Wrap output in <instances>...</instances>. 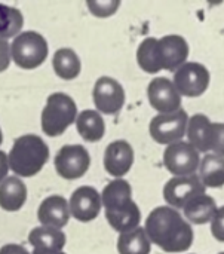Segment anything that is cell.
Segmentation results:
<instances>
[{"label":"cell","instance_id":"obj_1","mask_svg":"<svg viewBox=\"0 0 224 254\" xmlns=\"http://www.w3.org/2000/svg\"><path fill=\"white\" fill-rule=\"evenodd\" d=\"M144 231L152 244L167 253H183L193 244L190 223L172 207H158L146 219Z\"/></svg>","mask_w":224,"mask_h":254},{"label":"cell","instance_id":"obj_2","mask_svg":"<svg viewBox=\"0 0 224 254\" xmlns=\"http://www.w3.org/2000/svg\"><path fill=\"white\" fill-rule=\"evenodd\" d=\"M49 159L48 144L36 134L18 137L7 153L9 170L16 177H33L42 171Z\"/></svg>","mask_w":224,"mask_h":254},{"label":"cell","instance_id":"obj_3","mask_svg":"<svg viewBox=\"0 0 224 254\" xmlns=\"http://www.w3.org/2000/svg\"><path fill=\"white\" fill-rule=\"evenodd\" d=\"M77 106L74 100L64 92H54L48 97L42 110L40 125L48 137H58L76 122Z\"/></svg>","mask_w":224,"mask_h":254},{"label":"cell","instance_id":"obj_4","mask_svg":"<svg viewBox=\"0 0 224 254\" xmlns=\"http://www.w3.org/2000/svg\"><path fill=\"white\" fill-rule=\"evenodd\" d=\"M49 54L46 39L37 31H21L10 45V60L24 70L40 67Z\"/></svg>","mask_w":224,"mask_h":254},{"label":"cell","instance_id":"obj_5","mask_svg":"<svg viewBox=\"0 0 224 254\" xmlns=\"http://www.w3.org/2000/svg\"><path fill=\"white\" fill-rule=\"evenodd\" d=\"M189 116L186 110L180 109L175 113L169 115H158L150 121L149 131L152 138L158 144H174L183 140L187 131Z\"/></svg>","mask_w":224,"mask_h":254},{"label":"cell","instance_id":"obj_6","mask_svg":"<svg viewBox=\"0 0 224 254\" xmlns=\"http://www.w3.org/2000/svg\"><path fill=\"white\" fill-rule=\"evenodd\" d=\"M201 155L189 141H178L167 146L164 152V165L174 177L193 176L199 170Z\"/></svg>","mask_w":224,"mask_h":254},{"label":"cell","instance_id":"obj_7","mask_svg":"<svg viewBox=\"0 0 224 254\" xmlns=\"http://www.w3.org/2000/svg\"><path fill=\"white\" fill-rule=\"evenodd\" d=\"M211 74L201 63H186L174 71L172 83L183 97H201L210 86Z\"/></svg>","mask_w":224,"mask_h":254},{"label":"cell","instance_id":"obj_8","mask_svg":"<svg viewBox=\"0 0 224 254\" xmlns=\"http://www.w3.org/2000/svg\"><path fill=\"white\" fill-rule=\"evenodd\" d=\"M91 165V156L82 144H65L55 156V170L64 180L83 177Z\"/></svg>","mask_w":224,"mask_h":254},{"label":"cell","instance_id":"obj_9","mask_svg":"<svg viewBox=\"0 0 224 254\" xmlns=\"http://www.w3.org/2000/svg\"><path fill=\"white\" fill-rule=\"evenodd\" d=\"M92 100L98 113L116 115L125 104V89L116 79L101 76L94 85Z\"/></svg>","mask_w":224,"mask_h":254},{"label":"cell","instance_id":"obj_10","mask_svg":"<svg viewBox=\"0 0 224 254\" xmlns=\"http://www.w3.org/2000/svg\"><path fill=\"white\" fill-rule=\"evenodd\" d=\"M205 193V186L196 174L186 177H174L164 186L165 201L175 210H183L192 199Z\"/></svg>","mask_w":224,"mask_h":254},{"label":"cell","instance_id":"obj_11","mask_svg":"<svg viewBox=\"0 0 224 254\" xmlns=\"http://www.w3.org/2000/svg\"><path fill=\"white\" fill-rule=\"evenodd\" d=\"M147 95L152 107L159 115L175 113L181 109V95L172 80L167 77H155L147 88Z\"/></svg>","mask_w":224,"mask_h":254},{"label":"cell","instance_id":"obj_12","mask_svg":"<svg viewBox=\"0 0 224 254\" xmlns=\"http://www.w3.org/2000/svg\"><path fill=\"white\" fill-rule=\"evenodd\" d=\"M101 195L92 186L77 188L68 201L70 216L79 222L88 223L98 217L101 211Z\"/></svg>","mask_w":224,"mask_h":254},{"label":"cell","instance_id":"obj_13","mask_svg":"<svg viewBox=\"0 0 224 254\" xmlns=\"http://www.w3.org/2000/svg\"><path fill=\"white\" fill-rule=\"evenodd\" d=\"M189 43L183 36L168 34L158 39V54L162 70L175 71L189 58Z\"/></svg>","mask_w":224,"mask_h":254},{"label":"cell","instance_id":"obj_14","mask_svg":"<svg viewBox=\"0 0 224 254\" xmlns=\"http://www.w3.org/2000/svg\"><path fill=\"white\" fill-rule=\"evenodd\" d=\"M134 165V149L126 140L112 141L104 152V168L114 177L122 179L126 176Z\"/></svg>","mask_w":224,"mask_h":254},{"label":"cell","instance_id":"obj_15","mask_svg":"<svg viewBox=\"0 0 224 254\" xmlns=\"http://www.w3.org/2000/svg\"><path fill=\"white\" fill-rule=\"evenodd\" d=\"M70 208L68 201L64 196L52 195L42 201L39 210H37V219L42 226L45 228H54V229H62L68 220H70Z\"/></svg>","mask_w":224,"mask_h":254},{"label":"cell","instance_id":"obj_16","mask_svg":"<svg viewBox=\"0 0 224 254\" xmlns=\"http://www.w3.org/2000/svg\"><path fill=\"white\" fill-rule=\"evenodd\" d=\"M101 204L104 205L106 213L120 211L129 208L134 202L132 188L125 179H114L103 189Z\"/></svg>","mask_w":224,"mask_h":254},{"label":"cell","instance_id":"obj_17","mask_svg":"<svg viewBox=\"0 0 224 254\" xmlns=\"http://www.w3.org/2000/svg\"><path fill=\"white\" fill-rule=\"evenodd\" d=\"M27 201V186L16 177H6L0 183V208L9 213L18 211Z\"/></svg>","mask_w":224,"mask_h":254},{"label":"cell","instance_id":"obj_18","mask_svg":"<svg viewBox=\"0 0 224 254\" xmlns=\"http://www.w3.org/2000/svg\"><path fill=\"white\" fill-rule=\"evenodd\" d=\"M211 125L213 122L210 121V118L202 113H196L192 118H189L186 135L189 138V143L198 152H204V153L210 152Z\"/></svg>","mask_w":224,"mask_h":254},{"label":"cell","instance_id":"obj_19","mask_svg":"<svg viewBox=\"0 0 224 254\" xmlns=\"http://www.w3.org/2000/svg\"><path fill=\"white\" fill-rule=\"evenodd\" d=\"M76 128L79 135L88 143H97L104 137L106 124L97 110H83L76 118Z\"/></svg>","mask_w":224,"mask_h":254},{"label":"cell","instance_id":"obj_20","mask_svg":"<svg viewBox=\"0 0 224 254\" xmlns=\"http://www.w3.org/2000/svg\"><path fill=\"white\" fill-rule=\"evenodd\" d=\"M184 217L193 223V225H207L211 223L216 213H217V205L213 196L204 193L192 199L184 208H183Z\"/></svg>","mask_w":224,"mask_h":254},{"label":"cell","instance_id":"obj_21","mask_svg":"<svg viewBox=\"0 0 224 254\" xmlns=\"http://www.w3.org/2000/svg\"><path fill=\"white\" fill-rule=\"evenodd\" d=\"M28 243L34 250L45 252H62L65 246V234L59 229L39 226L31 229L28 235Z\"/></svg>","mask_w":224,"mask_h":254},{"label":"cell","instance_id":"obj_22","mask_svg":"<svg viewBox=\"0 0 224 254\" xmlns=\"http://www.w3.org/2000/svg\"><path fill=\"white\" fill-rule=\"evenodd\" d=\"M52 67L55 74L64 80H73L82 71L80 58L71 48H59L54 54Z\"/></svg>","mask_w":224,"mask_h":254},{"label":"cell","instance_id":"obj_23","mask_svg":"<svg viewBox=\"0 0 224 254\" xmlns=\"http://www.w3.org/2000/svg\"><path fill=\"white\" fill-rule=\"evenodd\" d=\"M199 180L205 188H223L224 186V158L207 153L199 164Z\"/></svg>","mask_w":224,"mask_h":254},{"label":"cell","instance_id":"obj_24","mask_svg":"<svg viewBox=\"0 0 224 254\" xmlns=\"http://www.w3.org/2000/svg\"><path fill=\"white\" fill-rule=\"evenodd\" d=\"M152 243L144 228H137L131 232L120 234L117 240L119 254H150Z\"/></svg>","mask_w":224,"mask_h":254},{"label":"cell","instance_id":"obj_25","mask_svg":"<svg viewBox=\"0 0 224 254\" xmlns=\"http://www.w3.org/2000/svg\"><path fill=\"white\" fill-rule=\"evenodd\" d=\"M106 219L109 222V225L120 234H126L131 232L137 228H140V222H141V213L137 204H132L129 208L126 210H120V211H113V213H106Z\"/></svg>","mask_w":224,"mask_h":254},{"label":"cell","instance_id":"obj_26","mask_svg":"<svg viewBox=\"0 0 224 254\" xmlns=\"http://www.w3.org/2000/svg\"><path fill=\"white\" fill-rule=\"evenodd\" d=\"M137 63L140 68L149 74H155L162 70L158 54V39L147 37L140 43L137 49Z\"/></svg>","mask_w":224,"mask_h":254},{"label":"cell","instance_id":"obj_27","mask_svg":"<svg viewBox=\"0 0 224 254\" xmlns=\"http://www.w3.org/2000/svg\"><path fill=\"white\" fill-rule=\"evenodd\" d=\"M24 25V16L19 9L0 4V39H10L16 37Z\"/></svg>","mask_w":224,"mask_h":254},{"label":"cell","instance_id":"obj_28","mask_svg":"<svg viewBox=\"0 0 224 254\" xmlns=\"http://www.w3.org/2000/svg\"><path fill=\"white\" fill-rule=\"evenodd\" d=\"M86 6L94 16L109 18L120 7V0H88Z\"/></svg>","mask_w":224,"mask_h":254},{"label":"cell","instance_id":"obj_29","mask_svg":"<svg viewBox=\"0 0 224 254\" xmlns=\"http://www.w3.org/2000/svg\"><path fill=\"white\" fill-rule=\"evenodd\" d=\"M210 152L224 158V124L211 125V137H210Z\"/></svg>","mask_w":224,"mask_h":254},{"label":"cell","instance_id":"obj_30","mask_svg":"<svg viewBox=\"0 0 224 254\" xmlns=\"http://www.w3.org/2000/svg\"><path fill=\"white\" fill-rule=\"evenodd\" d=\"M211 234L217 241L224 243V205L217 208V213L211 222Z\"/></svg>","mask_w":224,"mask_h":254},{"label":"cell","instance_id":"obj_31","mask_svg":"<svg viewBox=\"0 0 224 254\" xmlns=\"http://www.w3.org/2000/svg\"><path fill=\"white\" fill-rule=\"evenodd\" d=\"M10 61V45L7 43V40L0 39V73L7 70Z\"/></svg>","mask_w":224,"mask_h":254},{"label":"cell","instance_id":"obj_32","mask_svg":"<svg viewBox=\"0 0 224 254\" xmlns=\"http://www.w3.org/2000/svg\"><path fill=\"white\" fill-rule=\"evenodd\" d=\"M0 254H30L19 244H6L0 249Z\"/></svg>","mask_w":224,"mask_h":254},{"label":"cell","instance_id":"obj_33","mask_svg":"<svg viewBox=\"0 0 224 254\" xmlns=\"http://www.w3.org/2000/svg\"><path fill=\"white\" fill-rule=\"evenodd\" d=\"M9 173V164H7V153L0 150V183L7 177Z\"/></svg>","mask_w":224,"mask_h":254},{"label":"cell","instance_id":"obj_34","mask_svg":"<svg viewBox=\"0 0 224 254\" xmlns=\"http://www.w3.org/2000/svg\"><path fill=\"white\" fill-rule=\"evenodd\" d=\"M33 254H67L64 252H45V250H33Z\"/></svg>","mask_w":224,"mask_h":254},{"label":"cell","instance_id":"obj_35","mask_svg":"<svg viewBox=\"0 0 224 254\" xmlns=\"http://www.w3.org/2000/svg\"><path fill=\"white\" fill-rule=\"evenodd\" d=\"M3 143V132H1V128H0V144Z\"/></svg>","mask_w":224,"mask_h":254},{"label":"cell","instance_id":"obj_36","mask_svg":"<svg viewBox=\"0 0 224 254\" xmlns=\"http://www.w3.org/2000/svg\"><path fill=\"white\" fill-rule=\"evenodd\" d=\"M220 254H224V253H220Z\"/></svg>","mask_w":224,"mask_h":254}]
</instances>
